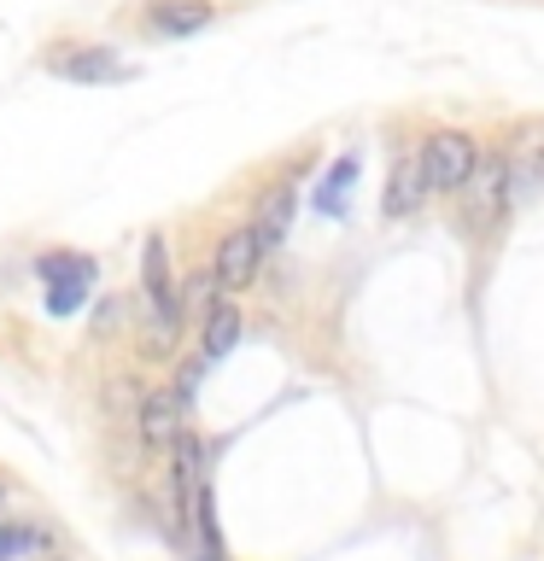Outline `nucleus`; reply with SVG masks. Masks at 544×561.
I'll return each mask as SVG.
<instances>
[{
  "instance_id": "obj_1",
  "label": "nucleus",
  "mask_w": 544,
  "mask_h": 561,
  "mask_svg": "<svg viewBox=\"0 0 544 561\" xmlns=\"http://www.w3.org/2000/svg\"><path fill=\"white\" fill-rule=\"evenodd\" d=\"M140 293H147V322H152V351H170L182 333V287L170 275V245L165 234L147 240L140 252Z\"/></svg>"
},
{
  "instance_id": "obj_2",
  "label": "nucleus",
  "mask_w": 544,
  "mask_h": 561,
  "mask_svg": "<svg viewBox=\"0 0 544 561\" xmlns=\"http://www.w3.org/2000/svg\"><path fill=\"white\" fill-rule=\"evenodd\" d=\"M416 158H421V175H428V193H456L480 164V147L463 129H433Z\"/></svg>"
},
{
  "instance_id": "obj_3",
  "label": "nucleus",
  "mask_w": 544,
  "mask_h": 561,
  "mask_svg": "<svg viewBox=\"0 0 544 561\" xmlns=\"http://www.w3.org/2000/svg\"><path fill=\"white\" fill-rule=\"evenodd\" d=\"M42 65L59 82H123L129 77V65H123L105 42H59Z\"/></svg>"
},
{
  "instance_id": "obj_4",
  "label": "nucleus",
  "mask_w": 544,
  "mask_h": 561,
  "mask_svg": "<svg viewBox=\"0 0 544 561\" xmlns=\"http://www.w3.org/2000/svg\"><path fill=\"white\" fill-rule=\"evenodd\" d=\"M456 193H463L468 228H491L503 217V199H509V158L498 152V158H486V164H474V175Z\"/></svg>"
},
{
  "instance_id": "obj_5",
  "label": "nucleus",
  "mask_w": 544,
  "mask_h": 561,
  "mask_svg": "<svg viewBox=\"0 0 544 561\" xmlns=\"http://www.w3.org/2000/svg\"><path fill=\"white\" fill-rule=\"evenodd\" d=\"M258 263H263V245L252 234V222L246 228H228L217 257H211V275H217V293H246L258 280Z\"/></svg>"
},
{
  "instance_id": "obj_6",
  "label": "nucleus",
  "mask_w": 544,
  "mask_h": 561,
  "mask_svg": "<svg viewBox=\"0 0 544 561\" xmlns=\"http://www.w3.org/2000/svg\"><path fill=\"white\" fill-rule=\"evenodd\" d=\"M182 410H188V398L175 392V386H158V392L140 398V445H152V450H170L175 438H182Z\"/></svg>"
},
{
  "instance_id": "obj_7",
  "label": "nucleus",
  "mask_w": 544,
  "mask_h": 561,
  "mask_svg": "<svg viewBox=\"0 0 544 561\" xmlns=\"http://www.w3.org/2000/svg\"><path fill=\"white\" fill-rule=\"evenodd\" d=\"M421 199H428L421 158H416V152L393 158V175H386V193H381V217H386V222H404V217H416V210H421Z\"/></svg>"
},
{
  "instance_id": "obj_8",
  "label": "nucleus",
  "mask_w": 544,
  "mask_h": 561,
  "mask_svg": "<svg viewBox=\"0 0 544 561\" xmlns=\"http://www.w3.org/2000/svg\"><path fill=\"white\" fill-rule=\"evenodd\" d=\"M211 18H217L211 0H147L140 24H147L152 35H193V30H205Z\"/></svg>"
},
{
  "instance_id": "obj_9",
  "label": "nucleus",
  "mask_w": 544,
  "mask_h": 561,
  "mask_svg": "<svg viewBox=\"0 0 544 561\" xmlns=\"http://www.w3.org/2000/svg\"><path fill=\"white\" fill-rule=\"evenodd\" d=\"M293 210H298V193H293V182H275V187L258 199L252 234H258V245H263V252H275V245L287 240V228H293Z\"/></svg>"
},
{
  "instance_id": "obj_10",
  "label": "nucleus",
  "mask_w": 544,
  "mask_h": 561,
  "mask_svg": "<svg viewBox=\"0 0 544 561\" xmlns=\"http://www.w3.org/2000/svg\"><path fill=\"white\" fill-rule=\"evenodd\" d=\"M240 310L228 305V298H217V305H205V328H200V345H205V357H228L240 340Z\"/></svg>"
},
{
  "instance_id": "obj_11",
  "label": "nucleus",
  "mask_w": 544,
  "mask_h": 561,
  "mask_svg": "<svg viewBox=\"0 0 544 561\" xmlns=\"http://www.w3.org/2000/svg\"><path fill=\"white\" fill-rule=\"evenodd\" d=\"M358 170H363V158L340 152V164L322 175V193H316V210H322V217H340L345 210V193H351V182H358Z\"/></svg>"
},
{
  "instance_id": "obj_12",
  "label": "nucleus",
  "mask_w": 544,
  "mask_h": 561,
  "mask_svg": "<svg viewBox=\"0 0 544 561\" xmlns=\"http://www.w3.org/2000/svg\"><path fill=\"white\" fill-rule=\"evenodd\" d=\"M42 280L47 287H88V280H94V257L88 252H47L42 257Z\"/></svg>"
},
{
  "instance_id": "obj_13",
  "label": "nucleus",
  "mask_w": 544,
  "mask_h": 561,
  "mask_svg": "<svg viewBox=\"0 0 544 561\" xmlns=\"http://www.w3.org/2000/svg\"><path fill=\"white\" fill-rule=\"evenodd\" d=\"M35 550H47V533L42 526H18V520H0V561H24Z\"/></svg>"
},
{
  "instance_id": "obj_14",
  "label": "nucleus",
  "mask_w": 544,
  "mask_h": 561,
  "mask_svg": "<svg viewBox=\"0 0 544 561\" xmlns=\"http://www.w3.org/2000/svg\"><path fill=\"white\" fill-rule=\"evenodd\" d=\"M193 561H223V543H200V556Z\"/></svg>"
},
{
  "instance_id": "obj_15",
  "label": "nucleus",
  "mask_w": 544,
  "mask_h": 561,
  "mask_svg": "<svg viewBox=\"0 0 544 561\" xmlns=\"http://www.w3.org/2000/svg\"><path fill=\"white\" fill-rule=\"evenodd\" d=\"M0 503H7V485H0Z\"/></svg>"
}]
</instances>
